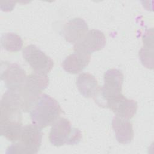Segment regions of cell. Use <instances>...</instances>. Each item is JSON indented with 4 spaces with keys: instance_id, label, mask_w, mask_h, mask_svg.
<instances>
[{
    "instance_id": "1",
    "label": "cell",
    "mask_w": 154,
    "mask_h": 154,
    "mask_svg": "<svg viewBox=\"0 0 154 154\" xmlns=\"http://www.w3.org/2000/svg\"><path fill=\"white\" fill-rule=\"evenodd\" d=\"M1 135L8 141L19 140L22 129V111L13 93L8 90L1 99Z\"/></svg>"
},
{
    "instance_id": "2",
    "label": "cell",
    "mask_w": 154,
    "mask_h": 154,
    "mask_svg": "<svg viewBox=\"0 0 154 154\" xmlns=\"http://www.w3.org/2000/svg\"><path fill=\"white\" fill-rule=\"evenodd\" d=\"M62 109L58 102L46 94H42L30 111L34 125L42 128L52 125L60 117Z\"/></svg>"
},
{
    "instance_id": "3",
    "label": "cell",
    "mask_w": 154,
    "mask_h": 154,
    "mask_svg": "<svg viewBox=\"0 0 154 154\" xmlns=\"http://www.w3.org/2000/svg\"><path fill=\"white\" fill-rule=\"evenodd\" d=\"M42 129L32 124L22 127L19 142L10 146L6 153L34 154L40 147L43 132Z\"/></svg>"
},
{
    "instance_id": "4",
    "label": "cell",
    "mask_w": 154,
    "mask_h": 154,
    "mask_svg": "<svg viewBox=\"0 0 154 154\" xmlns=\"http://www.w3.org/2000/svg\"><path fill=\"white\" fill-rule=\"evenodd\" d=\"M49 138L55 146L59 147L65 144L75 145L80 142L82 134L79 129L72 127L69 120L61 117L52 125Z\"/></svg>"
},
{
    "instance_id": "5",
    "label": "cell",
    "mask_w": 154,
    "mask_h": 154,
    "mask_svg": "<svg viewBox=\"0 0 154 154\" xmlns=\"http://www.w3.org/2000/svg\"><path fill=\"white\" fill-rule=\"evenodd\" d=\"M123 82L122 72L116 69H111L104 74V84L99 88L96 96L93 98L100 106L105 107V103L109 99L122 93Z\"/></svg>"
},
{
    "instance_id": "6",
    "label": "cell",
    "mask_w": 154,
    "mask_h": 154,
    "mask_svg": "<svg viewBox=\"0 0 154 154\" xmlns=\"http://www.w3.org/2000/svg\"><path fill=\"white\" fill-rule=\"evenodd\" d=\"M22 53L25 60L35 73L47 75L52 70L53 60L36 46H27Z\"/></svg>"
},
{
    "instance_id": "7",
    "label": "cell",
    "mask_w": 154,
    "mask_h": 154,
    "mask_svg": "<svg viewBox=\"0 0 154 154\" xmlns=\"http://www.w3.org/2000/svg\"><path fill=\"white\" fill-rule=\"evenodd\" d=\"M26 75L25 70L17 63L2 62L1 78L10 90H15L25 82Z\"/></svg>"
},
{
    "instance_id": "8",
    "label": "cell",
    "mask_w": 154,
    "mask_h": 154,
    "mask_svg": "<svg viewBox=\"0 0 154 154\" xmlns=\"http://www.w3.org/2000/svg\"><path fill=\"white\" fill-rule=\"evenodd\" d=\"M106 44V37L103 32L93 29L86 34L74 45L75 51H81L90 54L102 49Z\"/></svg>"
},
{
    "instance_id": "9",
    "label": "cell",
    "mask_w": 154,
    "mask_h": 154,
    "mask_svg": "<svg viewBox=\"0 0 154 154\" xmlns=\"http://www.w3.org/2000/svg\"><path fill=\"white\" fill-rule=\"evenodd\" d=\"M105 108H109L118 117L129 120L137 112V103L133 99L126 98L121 93L107 100Z\"/></svg>"
},
{
    "instance_id": "10",
    "label": "cell",
    "mask_w": 154,
    "mask_h": 154,
    "mask_svg": "<svg viewBox=\"0 0 154 154\" xmlns=\"http://www.w3.org/2000/svg\"><path fill=\"white\" fill-rule=\"evenodd\" d=\"M88 29V25L84 19L75 17L65 24L63 35L67 42L75 44L86 34Z\"/></svg>"
},
{
    "instance_id": "11",
    "label": "cell",
    "mask_w": 154,
    "mask_h": 154,
    "mask_svg": "<svg viewBox=\"0 0 154 154\" xmlns=\"http://www.w3.org/2000/svg\"><path fill=\"white\" fill-rule=\"evenodd\" d=\"M90 54L81 51H75L67 56L63 61L61 66L63 69L72 74H76L83 70L90 61Z\"/></svg>"
},
{
    "instance_id": "12",
    "label": "cell",
    "mask_w": 154,
    "mask_h": 154,
    "mask_svg": "<svg viewBox=\"0 0 154 154\" xmlns=\"http://www.w3.org/2000/svg\"><path fill=\"white\" fill-rule=\"evenodd\" d=\"M112 127L119 143L127 144L130 143L133 140V126L129 120L116 116L112 120Z\"/></svg>"
},
{
    "instance_id": "13",
    "label": "cell",
    "mask_w": 154,
    "mask_h": 154,
    "mask_svg": "<svg viewBox=\"0 0 154 154\" xmlns=\"http://www.w3.org/2000/svg\"><path fill=\"white\" fill-rule=\"evenodd\" d=\"M76 86L79 93L88 98H94L100 88L96 78L88 73H82L78 76Z\"/></svg>"
},
{
    "instance_id": "14",
    "label": "cell",
    "mask_w": 154,
    "mask_h": 154,
    "mask_svg": "<svg viewBox=\"0 0 154 154\" xmlns=\"http://www.w3.org/2000/svg\"><path fill=\"white\" fill-rule=\"evenodd\" d=\"M143 40L144 47L139 51V57L144 66L148 69L153 68V32L150 34L149 31L146 32Z\"/></svg>"
},
{
    "instance_id": "15",
    "label": "cell",
    "mask_w": 154,
    "mask_h": 154,
    "mask_svg": "<svg viewBox=\"0 0 154 154\" xmlns=\"http://www.w3.org/2000/svg\"><path fill=\"white\" fill-rule=\"evenodd\" d=\"M1 45L8 52H18L23 46V40L17 34L8 32L2 34L1 36Z\"/></svg>"
}]
</instances>
